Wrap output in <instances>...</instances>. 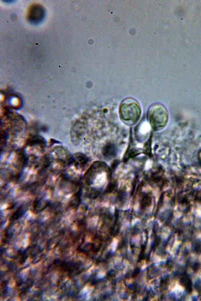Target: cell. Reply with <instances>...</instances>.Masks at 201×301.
<instances>
[{
  "label": "cell",
  "mask_w": 201,
  "mask_h": 301,
  "mask_svg": "<svg viewBox=\"0 0 201 301\" xmlns=\"http://www.w3.org/2000/svg\"><path fill=\"white\" fill-rule=\"evenodd\" d=\"M119 113L124 123L128 125H133L140 118L141 108L136 99L132 97H126L120 104Z\"/></svg>",
  "instance_id": "6da1fadb"
},
{
  "label": "cell",
  "mask_w": 201,
  "mask_h": 301,
  "mask_svg": "<svg viewBox=\"0 0 201 301\" xmlns=\"http://www.w3.org/2000/svg\"><path fill=\"white\" fill-rule=\"evenodd\" d=\"M169 118L166 108L160 103H154L149 107L147 118L151 128L155 131L163 129L166 125Z\"/></svg>",
  "instance_id": "7a4b0ae2"
},
{
  "label": "cell",
  "mask_w": 201,
  "mask_h": 301,
  "mask_svg": "<svg viewBox=\"0 0 201 301\" xmlns=\"http://www.w3.org/2000/svg\"><path fill=\"white\" fill-rule=\"evenodd\" d=\"M45 11L43 7L39 4H32L28 10L27 19L32 23H37L44 18Z\"/></svg>",
  "instance_id": "3957f363"
}]
</instances>
